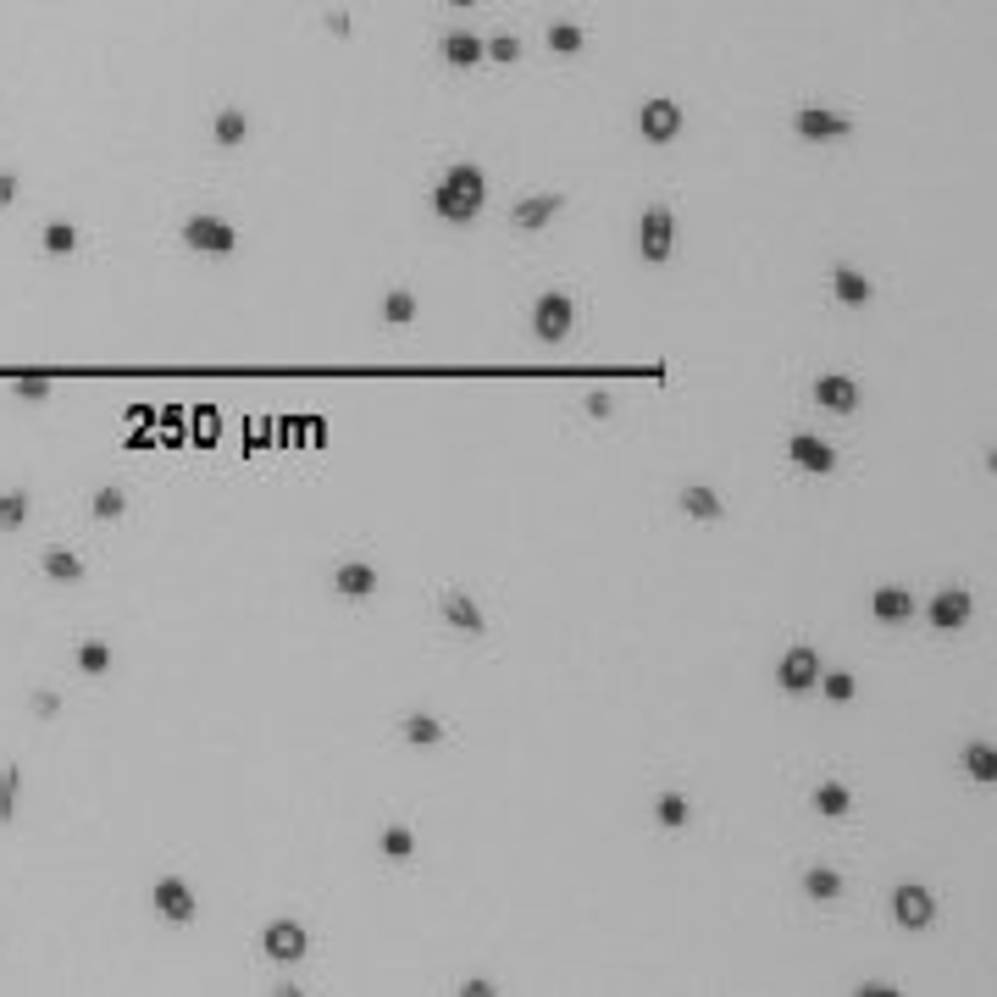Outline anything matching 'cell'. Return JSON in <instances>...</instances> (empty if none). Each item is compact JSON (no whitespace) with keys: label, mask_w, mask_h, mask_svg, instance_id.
<instances>
[{"label":"cell","mask_w":997,"mask_h":997,"mask_svg":"<svg viewBox=\"0 0 997 997\" xmlns=\"http://www.w3.org/2000/svg\"><path fill=\"white\" fill-rule=\"evenodd\" d=\"M39 571H45L50 582H84V560H78L73 549H61V543H50V549L39 554Z\"/></svg>","instance_id":"obj_22"},{"label":"cell","mask_w":997,"mask_h":997,"mask_svg":"<svg viewBox=\"0 0 997 997\" xmlns=\"http://www.w3.org/2000/svg\"><path fill=\"white\" fill-rule=\"evenodd\" d=\"M39 250H45V255H78V228H73V222H45Z\"/></svg>","instance_id":"obj_32"},{"label":"cell","mask_w":997,"mask_h":997,"mask_svg":"<svg viewBox=\"0 0 997 997\" xmlns=\"http://www.w3.org/2000/svg\"><path fill=\"white\" fill-rule=\"evenodd\" d=\"M809 809L826 820H842L853 809V787H842V781H820L815 793H809Z\"/></svg>","instance_id":"obj_21"},{"label":"cell","mask_w":997,"mask_h":997,"mask_svg":"<svg viewBox=\"0 0 997 997\" xmlns=\"http://www.w3.org/2000/svg\"><path fill=\"white\" fill-rule=\"evenodd\" d=\"M892 920H898L903 931H925V925L937 920V898H931V887H920V881H898V887H892Z\"/></svg>","instance_id":"obj_6"},{"label":"cell","mask_w":997,"mask_h":997,"mask_svg":"<svg viewBox=\"0 0 997 997\" xmlns=\"http://www.w3.org/2000/svg\"><path fill=\"white\" fill-rule=\"evenodd\" d=\"M859 399H865V394H859V383H853L848 372H820L815 377V405L831 410V416H853V410H859Z\"/></svg>","instance_id":"obj_13"},{"label":"cell","mask_w":997,"mask_h":997,"mask_svg":"<svg viewBox=\"0 0 997 997\" xmlns=\"http://www.w3.org/2000/svg\"><path fill=\"white\" fill-rule=\"evenodd\" d=\"M488 205V178H482V167H471V161H455V167L444 172V178L433 183V211L444 222H477V211Z\"/></svg>","instance_id":"obj_1"},{"label":"cell","mask_w":997,"mask_h":997,"mask_svg":"<svg viewBox=\"0 0 997 997\" xmlns=\"http://www.w3.org/2000/svg\"><path fill=\"white\" fill-rule=\"evenodd\" d=\"M28 510H34L28 488H6V493H0V532H17L28 521Z\"/></svg>","instance_id":"obj_30"},{"label":"cell","mask_w":997,"mask_h":997,"mask_svg":"<svg viewBox=\"0 0 997 997\" xmlns=\"http://www.w3.org/2000/svg\"><path fill=\"white\" fill-rule=\"evenodd\" d=\"M89 516H95V521H122V516H128V493H122L117 482L95 488V499H89Z\"/></svg>","instance_id":"obj_28"},{"label":"cell","mask_w":997,"mask_h":997,"mask_svg":"<svg viewBox=\"0 0 997 997\" xmlns=\"http://www.w3.org/2000/svg\"><path fill=\"white\" fill-rule=\"evenodd\" d=\"M815 682H820V654L809 649V643H798V649L781 654V665H776V687H781V693H809Z\"/></svg>","instance_id":"obj_9"},{"label":"cell","mask_w":997,"mask_h":997,"mask_svg":"<svg viewBox=\"0 0 997 997\" xmlns=\"http://www.w3.org/2000/svg\"><path fill=\"white\" fill-rule=\"evenodd\" d=\"M211 139H217L222 150H239L244 139H250V117H244L239 106H222L217 122H211Z\"/></svg>","instance_id":"obj_25"},{"label":"cell","mask_w":997,"mask_h":997,"mask_svg":"<svg viewBox=\"0 0 997 997\" xmlns=\"http://www.w3.org/2000/svg\"><path fill=\"white\" fill-rule=\"evenodd\" d=\"M482 56L499 61V67H516V61H521V39L516 34H493V39H482Z\"/></svg>","instance_id":"obj_37"},{"label":"cell","mask_w":997,"mask_h":997,"mask_svg":"<svg viewBox=\"0 0 997 997\" xmlns=\"http://www.w3.org/2000/svg\"><path fill=\"white\" fill-rule=\"evenodd\" d=\"M793 133L809 139V145H831V139H848L853 122L842 117V111H831V106H798L793 111Z\"/></svg>","instance_id":"obj_7"},{"label":"cell","mask_w":997,"mask_h":997,"mask_svg":"<svg viewBox=\"0 0 997 997\" xmlns=\"http://www.w3.org/2000/svg\"><path fill=\"white\" fill-rule=\"evenodd\" d=\"M438 615H444V626H455V632H466V637L488 632V615L477 610L471 593H444V599H438Z\"/></svg>","instance_id":"obj_17"},{"label":"cell","mask_w":997,"mask_h":997,"mask_svg":"<svg viewBox=\"0 0 997 997\" xmlns=\"http://www.w3.org/2000/svg\"><path fill=\"white\" fill-rule=\"evenodd\" d=\"M970 615H975V593L970 588H942L937 599L925 604V621L937 626V632H959Z\"/></svg>","instance_id":"obj_12"},{"label":"cell","mask_w":997,"mask_h":997,"mask_svg":"<svg viewBox=\"0 0 997 997\" xmlns=\"http://www.w3.org/2000/svg\"><path fill=\"white\" fill-rule=\"evenodd\" d=\"M959 770L975 781V787H992V781H997V748L992 743H964Z\"/></svg>","instance_id":"obj_20"},{"label":"cell","mask_w":997,"mask_h":997,"mask_svg":"<svg viewBox=\"0 0 997 997\" xmlns=\"http://www.w3.org/2000/svg\"><path fill=\"white\" fill-rule=\"evenodd\" d=\"M399 732H405L410 748H438V743H444V721H438V715H427V709L405 715V721H399Z\"/></svg>","instance_id":"obj_24"},{"label":"cell","mask_w":997,"mask_h":997,"mask_svg":"<svg viewBox=\"0 0 997 997\" xmlns=\"http://www.w3.org/2000/svg\"><path fill=\"white\" fill-rule=\"evenodd\" d=\"M637 133H643L649 145H671L676 133H682V106H676V100H643Z\"/></svg>","instance_id":"obj_11"},{"label":"cell","mask_w":997,"mask_h":997,"mask_svg":"<svg viewBox=\"0 0 997 997\" xmlns=\"http://www.w3.org/2000/svg\"><path fill=\"white\" fill-rule=\"evenodd\" d=\"M787 460H793L798 471H809V477H831V471H837V449L820 433H793L787 438Z\"/></svg>","instance_id":"obj_10"},{"label":"cell","mask_w":997,"mask_h":997,"mask_svg":"<svg viewBox=\"0 0 997 997\" xmlns=\"http://www.w3.org/2000/svg\"><path fill=\"white\" fill-rule=\"evenodd\" d=\"M637 250L649 266H665L676 250V217L671 205H643V217H637Z\"/></svg>","instance_id":"obj_4"},{"label":"cell","mask_w":997,"mask_h":997,"mask_svg":"<svg viewBox=\"0 0 997 997\" xmlns=\"http://www.w3.org/2000/svg\"><path fill=\"white\" fill-rule=\"evenodd\" d=\"M804 898L837 903V898H842V876H837L831 865H809V870H804Z\"/></svg>","instance_id":"obj_27"},{"label":"cell","mask_w":997,"mask_h":997,"mask_svg":"<svg viewBox=\"0 0 997 997\" xmlns=\"http://www.w3.org/2000/svg\"><path fill=\"white\" fill-rule=\"evenodd\" d=\"M654 820H660L665 831H687V826H693V804H687V793L665 787V793L654 798Z\"/></svg>","instance_id":"obj_23"},{"label":"cell","mask_w":997,"mask_h":997,"mask_svg":"<svg viewBox=\"0 0 997 997\" xmlns=\"http://www.w3.org/2000/svg\"><path fill=\"white\" fill-rule=\"evenodd\" d=\"M571 327H577V300H571V294L549 289V294L532 300V338H538V344H565Z\"/></svg>","instance_id":"obj_2"},{"label":"cell","mask_w":997,"mask_h":997,"mask_svg":"<svg viewBox=\"0 0 997 997\" xmlns=\"http://www.w3.org/2000/svg\"><path fill=\"white\" fill-rule=\"evenodd\" d=\"M12 394L17 399H34V405H39V399H50V377L45 372H28V377H17V383H12Z\"/></svg>","instance_id":"obj_38"},{"label":"cell","mask_w":997,"mask_h":997,"mask_svg":"<svg viewBox=\"0 0 997 997\" xmlns=\"http://www.w3.org/2000/svg\"><path fill=\"white\" fill-rule=\"evenodd\" d=\"M333 593L338 599H372L377 593V565H366V560L333 565Z\"/></svg>","instance_id":"obj_18"},{"label":"cell","mask_w":997,"mask_h":997,"mask_svg":"<svg viewBox=\"0 0 997 997\" xmlns=\"http://www.w3.org/2000/svg\"><path fill=\"white\" fill-rule=\"evenodd\" d=\"M383 322L388 327H410V322H416V294H410V289L388 294V300H383Z\"/></svg>","instance_id":"obj_34"},{"label":"cell","mask_w":997,"mask_h":997,"mask_svg":"<svg viewBox=\"0 0 997 997\" xmlns=\"http://www.w3.org/2000/svg\"><path fill=\"white\" fill-rule=\"evenodd\" d=\"M582 45H588V34H582L577 23H554L549 28V50H554V56H577Z\"/></svg>","instance_id":"obj_36"},{"label":"cell","mask_w":997,"mask_h":997,"mask_svg":"<svg viewBox=\"0 0 997 997\" xmlns=\"http://www.w3.org/2000/svg\"><path fill=\"white\" fill-rule=\"evenodd\" d=\"M582 410H588L593 421H604V416H615V399L610 394H588V399H582Z\"/></svg>","instance_id":"obj_39"},{"label":"cell","mask_w":997,"mask_h":997,"mask_svg":"<svg viewBox=\"0 0 997 997\" xmlns=\"http://www.w3.org/2000/svg\"><path fill=\"white\" fill-rule=\"evenodd\" d=\"M815 687L831 698V704H853V693H859V682H853L848 671H820V682H815Z\"/></svg>","instance_id":"obj_35"},{"label":"cell","mask_w":997,"mask_h":997,"mask_svg":"<svg viewBox=\"0 0 997 997\" xmlns=\"http://www.w3.org/2000/svg\"><path fill=\"white\" fill-rule=\"evenodd\" d=\"M377 848H383V859H410V853H416V831L410 826H383Z\"/></svg>","instance_id":"obj_33"},{"label":"cell","mask_w":997,"mask_h":997,"mask_svg":"<svg viewBox=\"0 0 997 997\" xmlns=\"http://www.w3.org/2000/svg\"><path fill=\"white\" fill-rule=\"evenodd\" d=\"M73 660H78V671H84V676H106L111 671V643H106V637H84Z\"/></svg>","instance_id":"obj_29"},{"label":"cell","mask_w":997,"mask_h":997,"mask_svg":"<svg viewBox=\"0 0 997 997\" xmlns=\"http://www.w3.org/2000/svg\"><path fill=\"white\" fill-rule=\"evenodd\" d=\"M831 300L848 305V311H865V305L876 300V283H870V277L859 272V266L842 261V266H831Z\"/></svg>","instance_id":"obj_14"},{"label":"cell","mask_w":997,"mask_h":997,"mask_svg":"<svg viewBox=\"0 0 997 997\" xmlns=\"http://www.w3.org/2000/svg\"><path fill=\"white\" fill-rule=\"evenodd\" d=\"M859 992H870V997H887V992H898L892 981H859Z\"/></svg>","instance_id":"obj_42"},{"label":"cell","mask_w":997,"mask_h":997,"mask_svg":"<svg viewBox=\"0 0 997 997\" xmlns=\"http://www.w3.org/2000/svg\"><path fill=\"white\" fill-rule=\"evenodd\" d=\"M460 992H466V997H488V992H493V981H482V975H471V981L460 986Z\"/></svg>","instance_id":"obj_41"},{"label":"cell","mask_w":997,"mask_h":997,"mask_svg":"<svg viewBox=\"0 0 997 997\" xmlns=\"http://www.w3.org/2000/svg\"><path fill=\"white\" fill-rule=\"evenodd\" d=\"M438 50H444V61H449V67L471 73V67L482 61V34H444V45H438Z\"/></svg>","instance_id":"obj_26"},{"label":"cell","mask_w":997,"mask_h":997,"mask_svg":"<svg viewBox=\"0 0 997 997\" xmlns=\"http://www.w3.org/2000/svg\"><path fill=\"white\" fill-rule=\"evenodd\" d=\"M183 244H189L194 255H211V261H222V255L239 250V228L222 217H211V211H194V217H183Z\"/></svg>","instance_id":"obj_3"},{"label":"cell","mask_w":997,"mask_h":997,"mask_svg":"<svg viewBox=\"0 0 997 997\" xmlns=\"http://www.w3.org/2000/svg\"><path fill=\"white\" fill-rule=\"evenodd\" d=\"M34 709L39 715H56V693H34Z\"/></svg>","instance_id":"obj_43"},{"label":"cell","mask_w":997,"mask_h":997,"mask_svg":"<svg viewBox=\"0 0 997 997\" xmlns=\"http://www.w3.org/2000/svg\"><path fill=\"white\" fill-rule=\"evenodd\" d=\"M449 6H477V0H449Z\"/></svg>","instance_id":"obj_44"},{"label":"cell","mask_w":997,"mask_h":997,"mask_svg":"<svg viewBox=\"0 0 997 997\" xmlns=\"http://www.w3.org/2000/svg\"><path fill=\"white\" fill-rule=\"evenodd\" d=\"M17 787H23V770H17L12 759H0V826L17 820Z\"/></svg>","instance_id":"obj_31"},{"label":"cell","mask_w":997,"mask_h":997,"mask_svg":"<svg viewBox=\"0 0 997 997\" xmlns=\"http://www.w3.org/2000/svg\"><path fill=\"white\" fill-rule=\"evenodd\" d=\"M676 505H682V516H687V521H704V527L726 521V499H721L715 488H709V482H687Z\"/></svg>","instance_id":"obj_16"},{"label":"cell","mask_w":997,"mask_h":997,"mask_svg":"<svg viewBox=\"0 0 997 997\" xmlns=\"http://www.w3.org/2000/svg\"><path fill=\"white\" fill-rule=\"evenodd\" d=\"M261 953L272 964H300L305 953H311V937H305V925L300 920H272L261 931Z\"/></svg>","instance_id":"obj_8"},{"label":"cell","mask_w":997,"mask_h":997,"mask_svg":"<svg viewBox=\"0 0 997 997\" xmlns=\"http://www.w3.org/2000/svg\"><path fill=\"white\" fill-rule=\"evenodd\" d=\"M150 903H156V914L167 925H194L200 920V898H194V887L183 876H161L156 887H150Z\"/></svg>","instance_id":"obj_5"},{"label":"cell","mask_w":997,"mask_h":997,"mask_svg":"<svg viewBox=\"0 0 997 997\" xmlns=\"http://www.w3.org/2000/svg\"><path fill=\"white\" fill-rule=\"evenodd\" d=\"M12 200H17V178H12V172H0V211H6Z\"/></svg>","instance_id":"obj_40"},{"label":"cell","mask_w":997,"mask_h":997,"mask_svg":"<svg viewBox=\"0 0 997 997\" xmlns=\"http://www.w3.org/2000/svg\"><path fill=\"white\" fill-rule=\"evenodd\" d=\"M560 211H565L560 194H527V200H521L516 211H510V228H521V233H543L554 217H560Z\"/></svg>","instance_id":"obj_15"},{"label":"cell","mask_w":997,"mask_h":997,"mask_svg":"<svg viewBox=\"0 0 997 997\" xmlns=\"http://www.w3.org/2000/svg\"><path fill=\"white\" fill-rule=\"evenodd\" d=\"M870 615H876L881 626H903L914 615V593L909 588H876L870 593Z\"/></svg>","instance_id":"obj_19"}]
</instances>
